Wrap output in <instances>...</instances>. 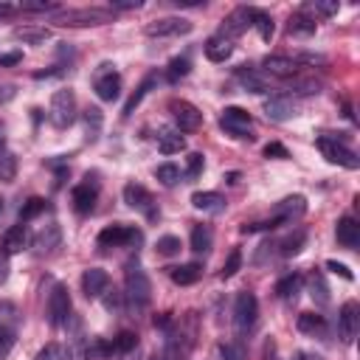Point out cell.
I'll list each match as a JSON object with an SVG mask.
<instances>
[{
    "mask_svg": "<svg viewBox=\"0 0 360 360\" xmlns=\"http://www.w3.org/2000/svg\"><path fill=\"white\" fill-rule=\"evenodd\" d=\"M239 267H242V250H239V248H233V250L228 253L225 264H222V278H231V276H233Z\"/></svg>",
    "mask_w": 360,
    "mask_h": 360,
    "instance_id": "cell-51",
    "label": "cell"
},
{
    "mask_svg": "<svg viewBox=\"0 0 360 360\" xmlns=\"http://www.w3.org/2000/svg\"><path fill=\"white\" fill-rule=\"evenodd\" d=\"M14 39L25 42V45H42L45 39H51V28L48 25H39V22H25V25H17L11 31Z\"/></svg>",
    "mask_w": 360,
    "mask_h": 360,
    "instance_id": "cell-22",
    "label": "cell"
},
{
    "mask_svg": "<svg viewBox=\"0 0 360 360\" xmlns=\"http://www.w3.org/2000/svg\"><path fill=\"white\" fill-rule=\"evenodd\" d=\"M295 326H298V332L312 335V338H323L326 335V321L318 312H301L298 321H295Z\"/></svg>",
    "mask_w": 360,
    "mask_h": 360,
    "instance_id": "cell-28",
    "label": "cell"
},
{
    "mask_svg": "<svg viewBox=\"0 0 360 360\" xmlns=\"http://www.w3.org/2000/svg\"><path fill=\"white\" fill-rule=\"evenodd\" d=\"M309 295H312V301H315L318 307H326V304H329V287H326L323 273H318V270L309 276Z\"/></svg>",
    "mask_w": 360,
    "mask_h": 360,
    "instance_id": "cell-36",
    "label": "cell"
},
{
    "mask_svg": "<svg viewBox=\"0 0 360 360\" xmlns=\"http://www.w3.org/2000/svg\"><path fill=\"white\" fill-rule=\"evenodd\" d=\"M68 321H70V292L65 284H53L48 292V323L59 329Z\"/></svg>",
    "mask_w": 360,
    "mask_h": 360,
    "instance_id": "cell-7",
    "label": "cell"
},
{
    "mask_svg": "<svg viewBox=\"0 0 360 360\" xmlns=\"http://www.w3.org/2000/svg\"><path fill=\"white\" fill-rule=\"evenodd\" d=\"M11 96H14V87H11V84H3V87H0V101H8Z\"/></svg>",
    "mask_w": 360,
    "mask_h": 360,
    "instance_id": "cell-59",
    "label": "cell"
},
{
    "mask_svg": "<svg viewBox=\"0 0 360 360\" xmlns=\"http://www.w3.org/2000/svg\"><path fill=\"white\" fill-rule=\"evenodd\" d=\"M188 31H191V22L186 17H158L146 22V37H180Z\"/></svg>",
    "mask_w": 360,
    "mask_h": 360,
    "instance_id": "cell-11",
    "label": "cell"
},
{
    "mask_svg": "<svg viewBox=\"0 0 360 360\" xmlns=\"http://www.w3.org/2000/svg\"><path fill=\"white\" fill-rule=\"evenodd\" d=\"M202 48H205V56H208L211 62H228V59H231V53H233V42H231V39H225V37H219V34L208 37Z\"/></svg>",
    "mask_w": 360,
    "mask_h": 360,
    "instance_id": "cell-25",
    "label": "cell"
},
{
    "mask_svg": "<svg viewBox=\"0 0 360 360\" xmlns=\"http://www.w3.org/2000/svg\"><path fill=\"white\" fill-rule=\"evenodd\" d=\"M17 62H22V53H20V51H14V53H0V68L17 65Z\"/></svg>",
    "mask_w": 360,
    "mask_h": 360,
    "instance_id": "cell-58",
    "label": "cell"
},
{
    "mask_svg": "<svg viewBox=\"0 0 360 360\" xmlns=\"http://www.w3.org/2000/svg\"><path fill=\"white\" fill-rule=\"evenodd\" d=\"M101 110L98 107H87L84 110V135H87V141H96L98 138V132H101Z\"/></svg>",
    "mask_w": 360,
    "mask_h": 360,
    "instance_id": "cell-38",
    "label": "cell"
},
{
    "mask_svg": "<svg viewBox=\"0 0 360 360\" xmlns=\"http://www.w3.org/2000/svg\"><path fill=\"white\" fill-rule=\"evenodd\" d=\"M70 357H73V352L62 343H48L37 352V360H70Z\"/></svg>",
    "mask_w": 360,
    "mask_h": 360,
    "instance_id": "cell-40",
    "label": "cell"
},
{
    "mask_svg": "<svg viewBox=\"0 0 360 360\" xmlns=\"http://www.w3.org/2000/svg\"><path fill=\"white\" fill-rule=\"evenodd\" d=\"M124 202L141 214H146L149 219H158V208H155V197L149 194V188H143L141 183H127L124 186Z\"/></svg>",
    "mask_w": 360,
    "mask_h": 360,
    "instance_id": "cell-9",
    "label": "cell"
},
{
    "mask_svg": "<svg viewBox=\"0 0 360 360\" xmlns=\"http://www.w3.org/2000/svg\"><path fill=\"white\" fill-rule=\"evenodd\" d=\"M152 360H158V357H152Z\"/></svg>",
    "mask_w": 360,
    "mask_h": 360,
    "instance_id": "cell-63",
    "label": "cell"
},
{
    "mask_svg": "<svg viewBox=\"0 0 360 360\" xmlns=\"http://www.w3.org/2000/svg\"><path fill=\"white\" fill-rule=\"evenodd\" d=\"M326 267H329L332 273H338V276H343L346 281H352V278H354V276H352V270H349L346 264H340V262H335V259H329V262H326Z\"/></svg>",
    "mask_w": 360,
    "mask_h": 360,
    "instance_id": "cell-55",
    "label": "cell"
},
{
    "mask_svg": "<svg viewBox=\"0 0 360 360\" xmlns=\"http://www.w3.org/2000/svg\"><path fill=\"white\" fill-rule=\"evenodd\" d=\"M96 194H98V186H96V183H90V177H87V183H79V186H73V191H70L73 208H76L79 214H87V211H93V205H96Z\"/></svg>",
    "mask_w": 360,
    "mask_h": 360,
    "instance_id": "cell-21",
    "label": "cell"
},
{
    "mask_svg": "<svg viewBox=\"0 0 360 360\" xmlns=\"http://www.w3.org/2000/svg\"><path fill=\"white\" fill-rule=\"evenodd\" d=\"M338 8H340V6H338L335 0H329V3L315 0V3H307L301 11H304L307 17H312V20H315V17H332V14H338Z\"/></svg>",
    "mask_w": 360,
    "mask_h": 360,
    "instance_id": "cell-39",
    "label": "cell"
},
{
    "mask_svg": "<svg viewBox=\"0 0 360 360\" xmlns=\"http://www.w3.org/2000/svg\"><path fill=\"white\" fill-rule=\"evenodd\" d=\"M214 245V233L208 225H194L191 228V250L194 253H208Z\"/></svg>",
    "mask_w": 360,
    "mask_h": 360,
    "instance_id": "cell-34",
    "label": "cell"
},
{
    "mask_svg": "<svg viewBox=\"0 0 360 360\" xmlns=\"http://www.w3.org/2000/svg\"><path fill=\"white\" fill-rule=\"evenodd\" d=\"M155 177H158L163 186H174V183L180 180V169H177L174 163H160V166L155 169Z\"/></svg>",
    "mask_w": 360,
    "mask_h": 360,
    "instance_id": "cell-46",
    "label": "cell"
},
{
    "mask_svg": "<svg viewBox=\"0 0 360 360\" xmlns=\"http://www.w3.org/2000/svg\"><path fill=\"white\" fill-rule=\"evenodd\" d=\"M191 205L197 211H205V214H222L225 211V197L219 191H194L191 194Z\"/></svg>",
    "mask_w": 360,
    "mask_h": 360,
    "instance_id": "cell-24",
    "label": "cell"
},
{
    "mask_svg": "<svg viewBox=\"0 0 360 360\" xmlns=\"http://www.w3.org/2000/svg\"><path fill=\"white\" fill-rule=\"evenodd\" d=\"M0 211H3V200H0Z\"/></svg>",
    "mask_w": 360,
    "mask_h": 360,
    "instance_id": "cell-62",
    "label": "cell"
},
{
    "mask_svg": "<svg viewBox=\"0 0 360 360\" xmlns=\"http://www.w3.org/2000/svg\"><path fill=\"white\" fill-rule=\"evenodd\" d=\"M248 28H250V8H248V6H239V8H233V11L219 22V37L233 39V37L245 34Z\"/></svg>",
    "mask_w": 360,
    "mask_h": 360,
    "instance_id": "cell-14",
    "label": "cell"
},
{
    "mask_svg": "<svg viewBox=\"0 0 360 360\" xmlns=\"http://www.w3.org/2000/svg\"><path fill=\"white\" fill-rule=\"evenodd\" d=\"M188 70H191V62H188V56H174L172 62H169V82H177V79H183V76H188Z\"/></svg>",
    "mask_w": 360,
    "mask_h": 360,
    "instance_id": "cell-43",
    "label": "cell"
},
{
    "mask_svg": "<svg viewBox=\"0 0 360 360\" xmlns=\"http://www.w3.org/2000/svg\"><path fill=\"white\" fill-rule=\"evenodd\" d=\"M315 146L321 149V155H323L329 163H338V166H343V169H357V166H360L357 152H354V149H349L346 143H340L338 138L321 135V138L315 141Z\"/></svg>",
    "mask_w": 360,
    "mask_h": 360,
    "instance_id": "cell-5",
    "label": "cell"
},
{
    "mask_svg": "<svg viewBox=\"0 0 360 360\" xmlns=\"http://www.w3.org/2000/svg\"><path fill=\"white\" fill-rule=\"evenodd\" d=\"M59 245H62V228H59L56 222L42 225V228H39V233H37V239H34L37 253H39V256H48V253H53Z\"/></svg>",
    "mask_w": 360,
    "mask_h": 360,
    "instance_id": "cell-19",
    "label": "cell"
},
{
    "mask_svg": "<svg viewBox=\"0 0 360 360\" xmlns=\"http://www.w3.org/2000/svg\"><path fill=\"white\" fill-rule=\"evenodd\" d=\"M14 343H17V329H11V326H0V360H6V357L11 354Z\"/></svg>",
    "mask_w": 360,
    "mask_h": 360,
    "instance_id": "cell-47",
    "label": "cell"
},
{
    "mask_svg": "<svg viewBox=\"0 0 360 360\" xmlns=\"http://www.w3.org/2000/svg\"><path fill=\"white\" fill-rule=\"evenodd\" d=\"M290 90L301 93V96H315V93H321V82L318 79H298V76H292L290 79Z\"/></svg>",
    "mask_w": 360,
    "mask_h": 360,
    "instance_id": "cell-42",
    "label": "cell"
},
{
    "mask_svg": "<svg viewBox=\"0 0 360 360\" xmlns=\"http://www.w3.org/2000/svg\"><path fill=\"white\" fill-rule=\"evenodd\" d=\"M155 250H158L160 256H174V253H180V239H177V236H172V233H166V236H160V239H158Z\"/></svg>",
    "mask_w": 360,
    "mask_h": 360,
    "instance_id": "cell-48",
    "label": "cell"
},
{
    "mask_svg": "<svg viewBox=\"0 0 360 360\" xmlns=\"http://www.w3.org/2000/svg\"><path fill=\"white\" fill-rule=\"evenodd\" d=\"M315 20L312 17H307L304 11H298V14H292L290 20H287V31L290 34H295V37H309V34H315Z\"/></svg>",
    "mask_w": 360,
    "mask_h": 360,
    "instance_id": "cell-32",
    "label": "cell"
},
{
    "mask_svg": "<svg viewBox=\"0 0 360 360\" xmlns=\"http://www.w3.org/2000/svg\"><path fill=\"white\" fill-rule=\"evenodd\" d=\"M264 115H267L270 121H287V118L295 115V101H292L290 96H284V93L270 96V98L264 101Z\"/></svg>",
    "mask_w": 360,
    "mask_h": 360,
    "instance_id": "cell-18",
    "label": "cell"
},
{
    "mask_svg": "<svg viewBox=\"0 0 360 360\" xmlns=\"http://www.w3.org/2000/svg\"><path fill=\"white\" fill-rule=\"evenodd\" d=\"M155 82H158V76L152 73V76H146V79H143V82H141V84L135 87V93H132V96H129V101L124 104V112H121L124 118H129V115H132V110H135V107H138V104L143 101V96H146V93H149L152 87H155Z\"/></svg>",
    "mask_w": 360,
    "mask_h": 360,
    "instance_id": "cell-33",
    "label": "cell"
},
{
    "mask_svg": "<svg viewBox=\"0 0 360 360\" xmlns=\"http://www.w3.org/2000/svg\"><path fill=\"white\" fill-rule=\"evenodd\" d=\"M219 360H245V349L239 343H222L219 346Z\"/></svg>",
    "mask_w": 360,
    "mask_h": 360,
    "instance_id": "cell-52",
    "label": "cell"
},
{
    "mask_svg": "<svg viewBox=\"0 0 360 360\" xmlns=\"http://www.w3.org/2000/svg\"><path fill=\"white\" fill-rule=\"evenodd\" d=\"M3 146H6V124L0 121V152H3Z\"/></svg>",
    "mask_w": 360,
    "mask_h": 360,
    "instance_id": "cell-60",
    "label": "cell"
},
{
    "mask_svg": "<svg viewBox=\"0 0 360 360\" xmlns=\"http://www.w3.org/2000/svg\"><path fill=\"white\" fill-rule=\"evenodd\" d=\"M292 360H321V357H309V354H295Z\"/></svg>",
    "mask_w": 360,
    "mask_h": 360,
    "instance_id": "cell-61",
    "label": "cell"
},
{
    "mask_svg": "<svg viewBox=\"0 0 360 360\" xmlns=\"http://www.w3.org/2000/svg\"><path fill=\"white\" fill-rule=\"evenodd\" d=\"M335 236H338V245H340V248L354 250V248L360 245V225H357V219L340 217L338 225H335Z\"/></svg>",
    "mask_w": 360,
    "mask_h": 360,
    "instance_id": "cell-20",
    "label": "cell"
},
{
    "mask_svg": "<svg viewBox=\"0 0 360 360\" xmlns=\"http://www.w3.org/2000/svg\"><path fill=\"white\" fill-rule=\"evenodd\" d=\"M304 242H307V233L304 231H292L284 239H276V253L278 256H295V253H301Z\"/></svg>",
    "mask_w": 360,
    "mask_h": 360,
    "instance_id": "cell-30",
    "label": "cell"
},
{
    "mask_svg": "<svg viewBox=\"0 0 360 360\" xmlns=\"http://www.w3.org/2000/svg\"><path fill=\"white\" fill-rule=\"evenodd\" d=\"M20 8H22V11H56L59 6L51 3V0H22Z\"/></svg>",
    "mask_w": 360,
    "mask_h": 360,
    "instance_id": "cell-53",
    "label": "cell"
},
{
    "mask_svg": "<svg viewBox=\"0 0 360 360\" xmlns=\"http://www.w3.org/2000/svg\"><path fill=\"white\" fill-rule=\"evenodd\" d=\"M56 25H70V28H84V25H104L112 22L110 8H68L53 17Z\"/></svg>",
    "mask_w": 360,
    "mask_h": 360,
    "instance_id": "cell-2",
    "label": "cell"
},
{
    "mask_svg": "<svg viewBox=\"0 0 360 360\" xmlns=\"http://www.w3.org/2000/svg\"><path fill=\"white\" fill-rule=\"evenodd\" d=\"M141 6H143L141 0H110V11H115V8H118V11H121V8L127 11V8H141Z\"/></svg>",
    "mask_w": 360,
    "mask_h": 360,
    "instance_id": "cell-56",
    "label": "cell"
},
{
    "mask_svg": "<svg viewBox=\"0 0 360 360\" xmlns=\"http://www.w3.org/2000/svg\"><path fill=\"white\" fill-rule=\"evenodd\" d=\"M169 110H172V115H174L177 132H194V129H200V124H202V112H200L191 101L174 98V101H169Z\"/></svg>",
    "mask_w": 360,
    "mask_h": 360,
    "instance_id": "cell-8",
    "label": "cell"
},
{
    "mask_svg": "<svg viewBox=\"0 0 360 360\" xmlns=\"http://www.w3.org/2000/svg\"><path fill=\"white\" fill-rule=\"evenodd\" d=\"M158 149H160L163 155H174V152H183V149H186V138H183L177 129H169V127H163V129H158Z\"/></svg>",
    "mask_w": 360,
    "mask_h": 360,
    "instance_id": "cell-26",
    "label": "cell"
},
{
    "mask_svg": "<svg viewBox=\"0 0 360 360\" xmlns=\"http://www.w3.org/2000/svg\"><path fill=\"white\" fill-rule=\"evenodd\" d=\"M202 166H205V158H202L200 152H191V155L186 158V177H188V180L200 177V174H202Z\"/></svg>",
    "mask_w": 360,
    "mask_h": 360,
    "instance_id": "cell-49",
    "label": "cell"
},
{
    "mask_svg": "<svg viewBox=\"0 0 360 360\" xmlns=\"http://www.w3.org/2000/svg\"><path fill=\"white\" fill-rule=\"evenodd\" d=\"M48 121L56 129H68L76 121V93L73 90H56L51 96V107H48Z\"/></svg>",
    "mask_w": 360,
    "mask_h": 360,
    "instance_id": "cell-3",
    "label": "cell"
},
{
    "mask_svg": "<svg viewBox=\"0 0 360 360\" xmlns=\"http://www.w3.org/2000/svg\"><path fill=\"white\" fill-rule=\"evenodd\" d=\"M0 326H11V329L20 326V312L11 301H0Z\"/></svg>",
    "mask_w": 360,
    "mask_h": 360,
    "instance_id": "cell-45",
    "label": "cell"
},
{
    "mask_svg": "<svg viewBox=\"0 0 360 360\" xmlns=\"http://www.w3.org/2000/svg\"><path fill=\"white\" fill-rule=\"evenodd\" d=\"M93 87H96V96H98L101 101H115L118 93H121V76H118L115 70H101V73L96 76Z\"/></svg>",
    "mask_w": 360,
    "mask_h": 360,
    "instance_id": "cell-17",
    "label": "cell"
},
{
    "mask_svg": "<svg viewBox=\"0 0 360 360\" xmlns=\"http://www.w3.org/2000/svg\"><path fill=\"white\" fill-rule=\"evenodd\" d=\"M304 211H307V197L292 194V197H284V200L273 208V217H270V219H276L278 225H290L292 219L304 217Z\"/></svg>",
    "mask_w": 360,
    "mask_h": 360,
    "instance_id": "cell-13",
    "label": "cell"
},
{
    "mask_svg": "<svg viewBox=\"0 0 360 360\" xmlns=\"http://www.w3.org/2000/svg\"><path fill=\"white\" fill-rule=\"evenodd\" d=\"M141 239V233L135 231V228H129V225H107V228H101L98 231V245L101 248H124V245H129V242H138Z\"/></svg>",
    "mask_w": 360,
    "mask_h": 360,
    "instance_id": "cell-10",
    "label": "cell"
},
{
    "mask_svg": "<svg viewBox=\"0 0 360 360\" xmlns=\"http://www.w3.org/2000/svg\"><path fill=\"white\" fill-rule=\"evenodd\" d=\"M107 287H110V276H107V270H101V267H90V270L82 273V292H84L87 298H98L101 292H107Z\"/></svg>",
    "mask_w": 360,
    "mask_h": 360,
    "instance_id": "cell-15",
    "label": "cell"
},
{
    "mask_svg": "<svg viewBox=\"0 0 360 360\" xmlns=\"http://www.w3.org/2000/svg\"><path fill=\"white\" fill-rule=\"evenodd\" d=\"M17 177V155L14 152H0V180L3 183H11Z\"/></svg>",
    "mask_w": 360,
    "mask_h": 360,
    "instance_id": "cell-41",
    "label": "cell"
},
{
    "mask_svg": "<svg viewBox=\"0 0 360 360\" xmlns=\"http://www.w3.org/2000/svg\"><path fill=\"white\" fill-rule=\"evenodd\" d=\"M129 352H138V335H132V332H121L118 338H112V343H110V354H129Z\"/></svg>",
    "mask_w": 360,
    "mask_h": 360,
    "instance_id": "cell-37",
    "label": "cell"
},
{
    "mask_svg": "<svg viewBox=\"0 0 360 360\" xmlns=\"http://www.w3.org/2000/svg\"><path fill=\"white\" fill-rule=\"evenodd\" d=\"M259 321V301L253 292H239L233 301V329L236 335H250Z\"/></svg>",
    "mask_w": 360,
    "mask_h": 360,
    "instance_id": "cell-4",
    "label": "cell"
},
{
    "mask_svg": "<svg viewBox=\"0 0 360 360\" xmlns=\"http://www.w3.org/2000/svg\"><path fill=\"white\" fill-rule=\"evenodd\" d=\"M264 158H290V152H287L278 141H273V143L264 146Z\"/></svg>",
    "mask_w": 360,
    "mask_h": 360,
    "instance_id": "cell-54",
    "label": "cell"
},
{
    "mask_svg": "<svg viewBox=\"0 0 360 360\" xmlns=\"http://www.w3.org/2000/svg\"><path fill=\"white\" fill-rule=\"evenodd\" d=\"M169 276H172V281H174V284H180V287H188V284H197V281H200V276H202V267H200L197 262H188V264L172 267V270H169Z\"/></svg>",
    "mask_w": 360,
    "mask_h": 360,
    "instance_id": "cell-29",
    "label": "cell"
},
{
    "mask_svg": "<svg viewBox=\"0 0 360 360\" xmlns=\"http://www.w3.org/2000/svg\"><path fill=\"white\" fill-rule=\"evenodd\" d=\"M301 284H304V278H301L298 273H290V276L278 278V284H276V295L284 298V301H290V298H295V295L301 292Z\"/></svg>",
    "mask_w": 360,
    "mask_h": 360,
    "instance_id": "cell-35",
    "label": "cell"
},
{
    "mask_svg": "<svg viewBox=\"0 0 360 360\" xmlns=\"http://www.w3.org/2000/svg\"><path fill=\"white\" fill-rule=\"evenodd\" d=\"M290 59H292L298 68H301V65H326V56H323V53H312V51H298V53H292Z\"/></svg>",
    "mask_w": 360,
    "mask_h": 360,
    "instance_id": "cell-50",
    "label": "cell"
},
{
    "mask_svg": "<svg viewBox=\"0 0 360 360\" xmlns=\"http://www.w3.org/2000/svg\"><path fill=\"white\" fill-rule=\"evenodd\" d=\"M124 290H127V298L132 307L143 309L152 298V284H149V276L146 270L138 264V262H129L127 264V273H124Z\"/></svg>",
    "mask_w": 360,
    "mask_h": 360,
    "instance_id": "cell-1",
    "label": "cell"
},
{
    "mask_svg": "<svg viewBox=\"0 0 360 360\" xmlns=\"http://www.w3.org/2000/svg\"><path fill=\"white\" fill-rule=\"evenodd\" d=\"M236 79H239V84H242L248 93H267V90H270L264 73L256 70V68H248V65L236 68Z\"/></svg>",
    "mask_w": 360,
    "mask_h": 360,
    "instance_id": "cell-23",
    "label": "cell"
},
{
    "mask_svg": "<svg viewBox=\"0 0 360 360\" xmlns=\"http://www.w3.org/2000/svg\"><path fill=\"white\" fill-rule=\"evenodd\" d=\"M42 211H45V200H42V197H31V200H25V202H22V208H20V219H22V222H28V219L39 217Z\"/></svg>",
    "mask_w": 360,
    "mask_h": 360,
    "instance_id": "cell-44",
    "label": "cell"
},
{
    "mask_svg": "<svg viewBox=\"0 0 360 360\" xmlns=\"http://www.w3.org/2000/svg\"><path fill=\"white\" fill-rule=\"evenodd\" d=\"M360 329V307L357 301H346L340 307V315H338V332H340V340L343 343H352L354 335Z\"/></svg>",
    "mask_w": 360,
    "mask_h": 360,
    "instance_id": "cell-12",
    "label": "cell"
},
{
    "mask_svg": "<svg viewBox=\"0 0 360 360\" xmlns=\"http://www.w3.org/2000/svg\"><path fill=\"white\" fill-rule=\"evenodd\" d=\"M219 127L233 138H253V118L242 107H225L219 115Z\"/></svg>",
    "mask_w": 360,
    "mask_h": 360,
    "instance_id": "cell-6",
    "label": "cell"
},
{
    "mask_svg": "<svg viewBox=\"0 0 360 360\" xmlns=\"http://www.w3.org/2000/svg\"><path fill=\"white\" fill-rule=\"evenodd\" d=\"M250 25L259 31V37H262L264 42H270V39H273L276 25H273V17H270L267 11H262V8H250Z\"/></svg>",
    "mask_w": 360,
    "mask_h": 360,
    "instance_id": "cell-31",
    "label": "cell"
},
{
    "mask_svg": "<svg viewBox=\"0 0 360 360\" xmlns=\"http://www.w3.org/2000/svg\"><path fill=\"white\" fill-rule=\"evenodd\" d=\"M25 242H28V228L20 222V225H11L6 233H3V250L8 253V256H14V253H20L22 248H25Z\"/></svg>",
    "mask_w": 360,
    "mask_h": 360,
    "instance_id": "cell-27",
    "label": "cell"
},
{
    "mask_svg": "<svg viewBox=\"0 0 360 360\" xmlns=\"http://www.w3.org/2000/svg\"><path fill=\"white\" fill-rule=\"evenodd\" d=\"M6 278H8V253L0 248V287L6 284Z\"/></svg>",
    "mask_w": 360,
    "mask_h": 360,
    "instance_id": "cell-57",
    "label": "cell"
},
{
    "mask_svg": "<svg viewBox=\"0 0 360 360\" xmlns=\"http://www.w3.org/2000/svg\"><path fill=\"white\" fill-rule=\"evenodd\" d=\"M262 70H264V73H270V76L292 79V76L298 73V65H295L290 56H284V53H270V56H264V59H262Z\"/></svg>",
    "mask_w": 360,
    "mask_h": 360,
    "instance_id": "cell-16",
    "label": "cell"
}]
</instances>
